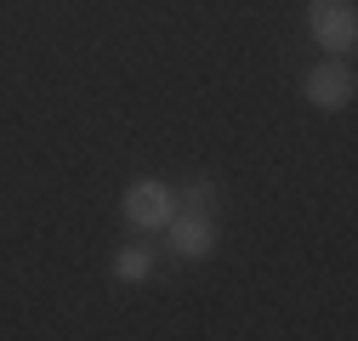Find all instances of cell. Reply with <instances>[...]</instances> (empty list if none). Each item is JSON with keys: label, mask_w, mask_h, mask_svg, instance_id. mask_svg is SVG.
Listing matches in <instances>:
<instances>
[{"label": "cell", "mask_w": 358, "mask_h": 341, "mask_svg": "<svg viewBox=\"0 0 358 341\" xmlns=\"http://www.w3.org/2000/svg\"><path fill=\"white\" fill-rule=\"evenodd\" d=\"M154 273V250L148 245H125L120 256H114V279H125V284H143Z\"/></svg>", "instance_id": "cell-5"}, {"label": "cell", "mask_w": 358, "mask_h": 341, "mask_svg": "<svg viewBox=\"0 0 358 341\" xmlns=\"http://www.w3.org/2000/svg\"><path fill=\"white\" fill-rule=\"evenodd\" d=\"M165 233H171V250L188 256V262H199V256L216 250V222H210V210H182V217L165 222Z\"/></svg>", "instance_id": "cell-4"}, {"label": "cell", "mask_w": 358, "mask_h": 341, "mask_svg": "<svg viewBox=\"0 0 358 341\" xmlns=\"http://www.w3.org/2000/svg\"><path fill=\"white\" fill-rule=\"evenodd\" d=\"M176 199H182L188 210H210V205H216V182H205V177H199V182H188Z\"/></svg>", "instance_id": "cell-6"}, {"label": "cell", "mask_w": 358, "mask_h": 341, "mask_svg": "<svg viewBox=\"0 0 358 341\" xmlns=\"http://www.w3.org/2000/svg\"><path fill=\"white\" fill-rule=\"evenodd\" d=\"M171 217H176V194H171L165 182L143 177V182H131V188H125V222H131V228L154 233V228H165Z\"/></svg>", "instance_id": "cell-2"}, {"label": "cell", "mask_w": 358, "mask_h": 341, "mask_svg": "<svg viewBox=\"0 0 358 341\" xmlns=\"http://www.w3.org/2000/svg\"><path fill=\"white\" fill-rule=\"evenodd\" d=\"M352 92H358V80H352L347 63H319V68L307 74V103H313V108H324V114L347 108Z\"/></svg>", "instance_id": "cell-3"}, {"label": "cell", "mask_w": 358, "mask_h": 341, "mask_svg": "<svg viewBox=\"0 0 358 341\" xmlns=\"http://www.w3.org/2000/svg\"><path fill=\"white\" fill-rule=\"evenodd\" d=\"M307 29L336 57H347L358 46V12H352V0H307Z\"/></svg>", "instance_id": "cell-1"}]
</instances>
